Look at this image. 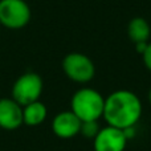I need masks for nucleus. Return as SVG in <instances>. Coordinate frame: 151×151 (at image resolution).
<instances>
[{"label":"nucleus","mask_w":151,"mask_h":151,"mask_svg":"<svg viewBox=\"0 0 151 151\" xmlns=\"http://www.w3.org/2000/svg\"><path fill=\"white\" fill-rule=\"evenodd\" d=\"M143 113L142 101L134 91L118 89L105 97L102 118L109 126L125 130L135 127Z\"/></svg>","instance_id":"nucleus-1"},{"label":"nucleus","mask_w":151,"mask_h":151,"mask_svg":"<svg viewBox=\"0 0 151 151\" xmlns=\"http://www.w3.org/2000/svg\"><path fill=\"white\" fill-rule=\"evenodd\" d=\"M104 106L105 97L98 90L89 86L76 90L70 98V110L80 118L81 122L98 121L102 118Z\"/></svg>","instance_id":"nucleus-2"},{"label":"nucleus","mask_w":151,"mask_h":151,"mask_svg":"<svg viewBox=\"0 0 151 151\" xmlns=\"http://www.w3.org/2000/svg\"><path fill=\"white\" fill-rule=\"evenodd\" d=\"M63 72L76 83H89L96 76V65L85 53L70 52L63 58Z\"/></svg>","instance_id":"nucleus-3"},{"label":"nucleus","mask_w":151,"mask_h":151,"mask_svg":"<svg viewBox=\"0 0 151 151\" xmlns=\"http://www.w3.org/2000/svg\"><path fill=\"white\" fill-rule=\"evenodd\" d=\"M31 7L25 0H0V25L17 31L31 23Z\"/></svg>","instance_id":"nucleus-4"},{"label":"nucleus","mask_w":151,"mask_h":151,"mask_svg":"<svg viewBox=\"0 0 151 151\" xmlns=\"http://www.w3.org/2000/svg\"><path fill=\"white\" fill-rule=\"evenodd\" d=\"M44 90V81L41 76L35 72H27L19 76L12 85L11 97L21 106L39 101Z\"/></svg>","instance_id":"nucleus-5"},{"label":"nucleus","mask_w":151,"mask_h":151,"mask_svg":"<svg viewBox=\"0 0 151 151\" xmlns=\"http://www.w3.org/2000/svg\"><path fill=\"white\" fill-rule=\"evenodd\" d=\"M127 142L125 131L107 125L99 129L93 139V149L94 151H125Z\"/></svg>","instance_id":"nucleus-6"},{"label":"nucleus","mask_w":151,"mask_h":151,"mask_svg":"<svg viewBox=\"0 0 151 151\" xmlns=\"http://www.w3.org/2000/svg\"><path fill=\"white\" fill-rule=\"evenodd\" d=\"M23 125V106L12 97L0 98V129L15 131Z\"/></svg>","instance_id":"nucleus-7"},{"label":"nucleus","mask_w":151,"mask_h":151,"mask_svg":"<svg viewBox=\"0 0 151 151\" xmlns=\"http://www.w3.org/2000/svg\"><path fill=\"white\" fill-rule=\"evenodd\" d=\"M81 121L72 110H64L52 119V131L61 139H70L80 134Z\"/></svg>","instance_id":"nucleus-8"},{"label":"nucleus","mask_w":151,"mask_h":151,"mask_svg":"<svg viewBox=\"0 0 151 151\" xmlns=\"http://www.w3.org/2000/svg\"><path fill=\"white\" fill-rule=\"evenodd\" d=\"M48 117V109L44 102L35 101L23 106V122L24 125L35 127L45 122Z\"/></svg>","instance_id":"nucleus-9"},{"label":"nucleus","mask_w":151,"mask_h":151,"mask_svg":"<svg viewBox=\"0 0 151 151\" xmlns=\"http://www.w3.org/2000/svg\"><path fill=\"white\" fill-rule=\"evenodd\" d=\"M127 37L134 44L149 42L151 37V25L145 17H133L127 24Z\"/></svg>","instance_id":"nucleus-10"},{"label":"nucleus","mask_w":151,"mask_h":151,"mask_svg":"<svg viewBox=\"0 0 151 151\" xmlns=\"http://www.w3.org/2000/svg\"><path fill=\"white\" fill-rule=\"evenodd\" d=\"M99 123L98 121H85L81 123V129H80V134L82 137L88 139H94L96 135L99 131Z\"/></svg>","instance_id":"nucleus-11"},{"label":"nucleus","mask_w":151,"mask_h":151,"mask_svg":"<svg viewBox=\"0 0 151 151\" xmlns=\"http://www.w3.org/2000/svg\"><path fill=\"white\" fill-rule=\"evenodd\" d=\"M142 61H143L145 66L151 72V42L150 41H149V44H147L146 50H145L143 55H142Z\"/></svg>","instance_id":"nucleus-12"},{"label":"nucleus","mask_w":151,"mask_h":151,"mask_svg":"<svg viewBox=\"0 0 151 151\" xmlns=\"http://www.w3.org/2000/svg\"><path fill=\"white\" fill-rule=\"evenodd\" d=\"M147 44H149V42H138V44H135V50L142 56L143 55V52L146 50Z\"/></svg>","instance_id":"nucleus-13"},{"label":"nucleus","mask_w":151,"mask_h":151,"mask_svg":"<svg viewBox=\"0 0 151 151\" xmlns=\"http://www.w3.org/2000/svg\"><path fill=\"white\" fill-rule=\"evenodd\" d=\"M149 102H150V105H151V88H150V90H149Z\"/></svg>","instance_id":"nucleus-14"},{"label":"nucleus","mask_w":151,"mask_h":151,"mask_svg":"<svg viewBox=\"0 0 151 151\" xmlns=\"http://www.w3.org/2000/svg\"><path fill=\"white\" fill-rule=\"evenodd\" d=\"M0 31H1V25H0Z\"/></svg>","instance_id":"nucleus-15"}]
</instances>
